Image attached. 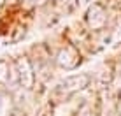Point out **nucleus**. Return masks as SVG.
<instances>
[{"instance_id": "1", "label": "nucleus", "mask_w": 121, "mask_h": 116, "mask_svg": "<svg viewBox=\"0 0 121 116\" xmlns=\"http://www.w3.org/2000/svg\"><path fill=\"white\" fill-rule=\"evenodd\" d=\"M90 81H91V77L88 76V74H76V76H69V77H65L63 81L58 83L56 93L65 95V97H67V95H72V93L79 92V90H84L86 86L90 85Z\"/></svg>"}, {"instance_id": "2", "label": "nucleus", "mask_w": 121, "mask_h": 116, "mask_svg": "<svg viewBox=\"0 0 121 116\" xmlns=\"http://www.w3.org/2000/svg\"><path fill=\"white\" fill-rule=\"evenodd\" d=\"M86 23L93 30H100L107 23V14H105V9H104L102 4H93L88 9V12H86Z\"/></svg>"}, {"instance_id": "3", "label": "nucleus", "mask_w": 121, "mask_h": 116, "mask_svg": "<svg viewBox=\"0 0 121 116\" xmlns=\"http://www.w3.org/2000/svg\"><path fill=\"white\" fill-rule=\"evenodd\" d=\"M56 62H58V65L63 67V69H74L79 63V55L76 53V49L65 48V49H61V51H60Z\"/></svg>"}, {"instance_id": "4", "label": "nucleus", "mask_w": 121, "mask_h": 116, "mask_svg": "<svg viewBox=\"0 0 121 116\" xmlns=\"http://www.w3.org/2000/svg\"><path fill=\"white\" fill-rule=\"evenodd\" d=\"M18 76H19V83L25 86V88H30L33 85V72L30 67V62L28 60H18Z\"/></svg>"}, {"instance_id": "5", "label": "nucleus", "mask_w": 121, "mask_h": 116, "mask_svg": "<svg viewBox=\"0 0 121 116\" xmlns=\"http://www.w3.org/2000/svg\"><path fill=\"white\" fill-rule=\"evenodd\" d=\"M9 63L5 60H0V83H7L9 81Z\"/></svg>"}, {"instance_id": "6", "label": "nucleus", "mask_w": 121, "mask_h": 116, "mask_svg": "<svg viewBox=\"0 0 121 116\" xmlns=\"http://www.w3.org/2000/svg\"><path fill=\"white\" fill-rule=\"evenodd\" d=\"M79 4H86V2H90V0H77Z\"/></svg>"}, {"instance_id": "7", "label": "nucleus", "mask_w": 121, "mask_h": 116, "mask_svg": "<svg viewBox=\"0 0 121 116\" xmlns=\"http://www.w3.org/2000/svg\"><path fill=\"white\" fill-rule=\"evenodd\" d=\"M107 116H118V114H116V113H111V114H107Z\"/></svg>"}, {"instance_id": "8", "label": "nucleus", "mask_w": 121, "mask_h": 116, "mask_svg": "<svg viewBox=\"0 0 121 116\" xmlns=\"http://www.w3.org/2000/svg\"><path fill=\"white\" fill-rule=\"evenodd\" d=\"M4 2H5V0H0V5H4Z\"/></svg>"}, {"instance_id": "9", "label": "nucleus", "mask_w": 121, "mask_h": 116, "mask_svg": "<svg viewBox=\"0 0 121 116\" xmlns=\"http://www.w3.org/2000/svg\"><path fill=\"white\" fill-rule=\"evenodd\" d=\"M39 2H42V0H39Z\"/></svg>"}]
</instances>
